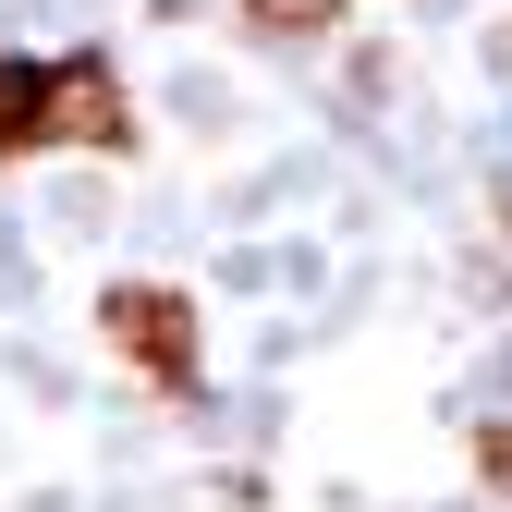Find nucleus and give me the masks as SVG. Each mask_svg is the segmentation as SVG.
<instances>
[{"label":"nucleus","instance_id":"20e7f679","mask_svg":"<svg viewBox=\"0 0 512 512\" xmlns=\"http://www.w3.org/2000/svg\"><path fill=\"white\" fill-rule=\"evenodd\" d=\"M476 476L512 500V415H500V427H476Z\"/></svg>","mask_w":512,"mask_h":512},{"label":"nucleus","instance_id":"f03ea898","mask_svg":"<svg viewBox=\"0 0 512 512\" xmlns=\"http://www.w3.org/2000/svg\"><path fill=\"white\" fill-rule=\"evenodd\" d=\"M98 342L135 366V378H159V391H196V378H208L196 293H171V281H110L98 293Z\"/></svg>","mask_w":512,"mask_h":512},{"label":"nucleus","instance_id":"7ed1b4c3","mask_svg":"<svg viewBox=\"0 0 512 512\" xmlns=\"http://www.w3.org/2000/svg\"><path fill=\"white\" fill-rule=\"evenodd\" d=\"M244 25H256V37H330L342 0H244Z\"/></svg>","mask_w":512,"mask_h":512},{"label":"nucleus","instance_id":"f257e3e1","mask_svg":"<svg viewBox=\"0 0 512 512\" xmlns=\"http://www.w3.org/2000/svg\"><path fill=\"white\" fill-rule=\"evenodd\" d=\"M49 147H86V159H135V98L98 49L74 61H25L0 49V171L13 159H49Z\"/></svg>","mask_w":512,"mask_h":512}]
</instances>
